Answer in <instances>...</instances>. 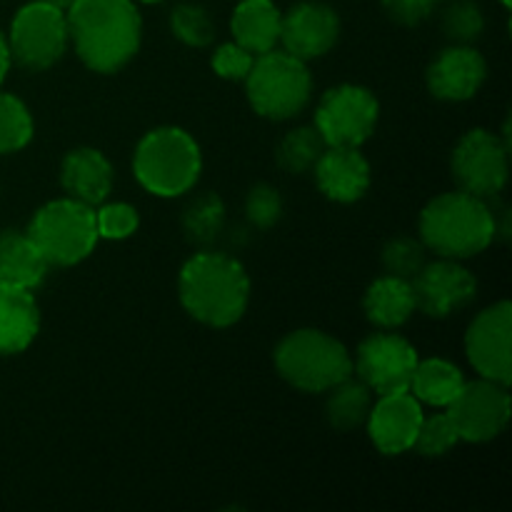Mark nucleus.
Returning <instances> with one entry per match:
<instances>
[{"label":"nucleus","instance_id":"nucleus-21","mask_svg":"<svg viewBox=\"0 0 512 512\" xmlns=\"http://www.w3.org/2000/svg\"><path fill=\"white\" fill-rule=\"evenodd\" d=\"M50 263L28 233L3 230L0 233V283L35 290L43 285Z\"/></svg>","mask_w":512,"mask_h":512},{"label":"nucleus","instance_id":"nucleus-31","mask_svg":"<svg viewBox=\"0 0 512 512\" xmlns=\"http://www.w3.org/2000/svg\"><path fill=\"white\" fill-rule=\"evenodd\" d=\"M440 28H443V35L453 45L475 43L485 30L483 10L473 0H455L443 10Z\"/></svg>","mask_w":512,"mask_h":512},{"label":"nucleus","instance_id":"nucleus-8","mask_svg":"<svg viewBox=\"0 0 512 512\" xmlns=\"http://www.w3.org/2000/svg\"><path fill=\"white\" fill-rule=\"evenodd\" d=\"M68 45V18L63 10L43 0L23 5L10 23V60L25 70L40 73V70L53 68L65 55Z\"/></svg>","mask_w":512,"mask_h":512},{"label":"nucleus","instance_id":"nucleus-2","mask_svg":"<svg viewBox=\"0 0 512 512\" xmlns=\"http://www.w3.org/2000/svg\"><path fill=\"white\" fill-rule=\"evenodd\" d=\"M178 293L190 318L210 328H230L248 310L250 278L235 258L205 250L183 265Z\"/></svg>","mask_w":512,"mask_h":512},{"label":"nucleus","instance_id":"nucleus-35","mask_svg":"<svg viewBox=\"0 0 512 512\" xmlns=\"http://www.w3.org/2000/svg\"><path fill=\"white\" fill-rule=\"evenodd\" d=\"M253 63H255V55L250 53V50H245L243 45L235 43V40L233 43L218 45V50L213 53V70L220 75V78L233 80V83L248 78Z\"/></svg>","mask_w":512,"mask_h":512},{"label":"nucleus","instance_id":"nucleus-6","mask_svg":"<svg viewBox=\"0 0 512 512\" xmlns=\"http://www.w3.org/2000/svg\"><path fill=\"white\" fill-rule=\"evenodd\" d=\"M243 83L255 113L268 120L295 118L313 95L308 63L275 48L255 55L253 68Z\"/></svg>","mask_w":512,"mask_h":512},{"label":"nucleus","instance_id":"nucleus-15","mask_svg":"<svg viewBox=\"0 0 512 512\" xmlns=\"http://www.w3.org/2000/svg\"><path fill=\"white\" fill-rule=\"evenodd\" d=\"M338 38L340 18L325 3L305 0V3L293 5L280 20V43H283L285 53L295 55L305 63L330 53Z\"/></svg>","mask_w":512,"mask_h":512},{"label":"nucleus","instance_id":"nucleus-23","mask_svg":"<svg viewBox=\"0 0 512 512\" xmlns=\"http://www.w3.org/2000/svg\"><path fill=\"white\" fill-rule=\"evenodd\" d=\"M363 310L365 318L373 325H378V328H400L418 310L413 285H410V280L395 278V275H383V278H378L365 290Z\"/></svg>","mask_w":512,"mask_h":512},{"label":"nucleus","instance_id":"nucleus-32","mask_svg":"<svg viewBox=\"0 0 512 512\" xmlns=\"http://www.w3.org/2000/svg\"><path fill=\"white\" fill-rule=\"evenodd\" d=\"M458 443L460 435L455 430L453 420H450L448 410H445V413H435L430 418L423 415V423H420L418 435H415L413 448L420 455H425V458H440V455L450 453Z\"/></svg>","mask_w":512,"mask_h":512},{"label":"nucleus","instance_id":"nucleus-29","mask_svg":"<svg viewBox=\"0 0 512 512\" xmlns=\"http://www.w3.org/2000/svg\"><path fill=\"white\" fill-rule=\"evenodd\" d=\"M170 30L180 43L205 48L215 40V23L208 10L198 3H180L170 13Z\"/></svg>","mask_w":512,"mask_h":512},{"label":"nucleus","instance_id":"nucleus-28","mask_svg":"<svg viewBox=\"0 0 512 512\" xmlns=\"http://www.w3.org/2000/svg\"><path fill=\"white\" fill-rule=\"evenodd\" d=\"M33 115L28 105L10 93H0V155L18 153L33 140Z\"/></svg>","mask_w":512,"mask_h":512},{"label":"nucleus","instance_id":"nucleus-36","mask_svg":"<svg viewBox=\"0 0 512 512\" xmlns=\"http://www.w3.org/2000/svg\"><path fill=\"white\" fill-rule=\"evenodd\" d=\"M390 20L400 25H418L435 10L440 0H380Z\"/></svg>","mask_w":512,"mask_h":512},{"label":"nucleus","instance_id":"nucleus-40","mask_svg":"<svg viewBox=\"0 0 512 512\" xmlns=\"http://www.w3.org/2000/svg\"><path fill=\"white\" fill-rule=\"evenodd\" d=\"M140 3H160V0H140Z\"/></svg>","mask_w":512,"mask_h":512},{"label":"nucleus","instance_id":"nucleus-1","mask_svg":"<svg viewBox=\"0 0 512 512\" xmlns=\"http://www.w3.org/2000/svg\"><path fill=\"white\" fill-rule=\"evenodd\" d=\"M65 18L75 53L93 73H118L138 53L143 20L133 0H78Z\"/></svg>","mask_w":512,"mask_h":512},{"label":"nucleus","instance_id":"nucleus-24","mask_svg":"<svg viewBox=\"0 0 512 512\" xmlns=\"http://www.w3.org/2000/svg\"><path fill=\"white\" fill-rule=\"evenodd\" d=\"M465 378L458 365L443 358L418 360L410 383V393L418 398L420 405H433V408H448L455 395L463 390Z\"/></svg>","mask_w":512,"mask_h":512},{"label":"nucleus","instance_id":"nucleus-25","mask_svg":"<svg viewBox=\"0 0 512 512\" xmlns=\"http://www.w3.org/2000/svg\"><path fill=\"white\" fill-rule=\"evenodd\" d=\"M328 403H325V418L333 425L335 430H348L360 428L368 420L370 408H373V393L365 383L360 380L345 378L335 388L328 390Z\"/></svg>","mask_w":512,"mask_h":512},{"label":"nucleus","instance_id":"nucleus-22","mask_svg":"<svg viewBox=\"0 0 512 512\" xmlns=\"http://www.w3.org/2000/svg\"><path fill=\"white\" fill-rule=\"evenodd\" d=\"M280 20L283 13L273 0H243L233 10L230 30L235 43L253 55H263L280 43Z\"/></svg>","mask_w":512,"mask_h":512},{"label":"nucleus","instance_id":"nucleus-7","mask_svg":"<svg viewBox=\"0 0 512 512\" xmlns=\"http://www.w3.org/2000/svg\"><path fill=\"white\" fill-rule=\"evenodd\" d=\"M43 258L50 265H78L88 258L98 245V225L95 210L73 198H60L45 203L30 220L28 230Z\"/></svg>","mask_w":512,"mask_h":512},{"label":"nucleus","instance_id":"nucleus-14","mask_svg":"<svg viewBox=\"0 0 512 512\" xmlns=\"http://www.w3.org/2000/svg\"><path fill=\"white\" fill-rule=\"evenodd\" d=\"M415 293V305L430 318H448L455 310L465 308L475 300L478 280L460 260L440 258L425 263L420 273L410 280Z\"/></svg>","mask_w":512,"mask_h":512},{"label":"nucleus","instance_id":"nucleus-9","mask_svg":"<svg viewBox=\"0 0 512 512\" xmlns=\"http://www.w3.org/2000/svg\"><path fill=\"white\" fill-rule=\"evenodd\" d=\"M378 118V98L363 85L345 83L330 88L320 98L318 110H315V128L320 130L328 145L360 148L375 133Z\"/></svg>","mask_w":512,"mask_h":512},{"label":"nucleus","instance_id":"nucleus-34","mask_svg":"<svg viewBox=\"0 0 512 512\" xmlns=\"http://www.w3.org/2000/svg\"><path fill=\"white\" fill-rule=\"evenodd\" d=\"M245 215L260 230H268L283 218V198L273 185H255L245 195Z\"/></svg>","mask_w":512,"mask_h":512},{"label":"nucleus","instance_id":"nucleus-11","mask_svg":"<svg viewBox=\"0 0 512 512\" xmlns=\"http://www.w3.org/2000/svg\"><path fill=\"white\" fill-rule=\"evenodd\" d=\"M418 350L398 333H373L360 343L353 370L360 383H365L373 395H393L410 390Z\"/></svg>","mask_w":512,"mask_h":512},{"label":"nucleus","instance_id":"nucleus-12","mask_svg":"<svg viewBox=\"0 0 512 512\" xmlns=\"http://www.w3.org/2000/svg\"><path fill=\"white\" fill-rule=\"evenodd\" d=\"M448 415L465 443H490L505 430L510 420L508 385L480 378L465 380L463 390L448 405Z\"/></svg>","mask_w":512,"mask_h":512},{"label":"nucleus","instance_id":"nucleus-18","mask_svg":"<svg viewBox=\"0 0 512 512\" xmlns=\"http://www.w3.org/2000/svg\"><path fill=\"white\" fill-rule=\"evenodd\" d=\"M313 173L320 193L333 203H358L370 188V165L360 148L328 145Z\"/></svg>","mask_w":512,"mask_h":512},{"label":"nucleus","instance_id":"nucleus-26","mask_svg":"<svg viewBox=\"0 0 512 512\" xmlns=\"http://www.w3.org/2000/svg\"><path fill=\"white\" fill-rule=\"evenodd\" d=\"M328 143L323 140L320 130L315 125H303V128H295L280 140L278 160L280 168L290 175H305L315 168V163L320 160V155L325 153Z\"/></svg>","mask_w":512,"mask_h":512},{"label":"nucleus","instance_id":"nucleus-10","mask_svg":"<svg viewBox=\"0 0 512 512\" xmlns=\"http://www.w3.org/2000/svg\"><path fill=\"white\" fill-rule=\"evenodd\" d=\"M450 170L463 193L483 200L495 198L508 185V143L490 130H468L455 145Z\"/></svg>","mask_w":512,"mask_h":512},{"label":"nucleus","instance_id":"nucleus-38","mask_svg":"<svg viewBox=\"0 0 512 512\" xmlns=\"http://www.w3.org/2000/svg\"><path fill=\"white\" fill-rule=\"evenodd\" d=\"M43 3H48V5H53V8H58V10H63V13H68V10L73 8V5L78 3V0H43Z\"/></svg>","mask_w":512,"mask_h":512},{"label":"nucleus","instance_id":"nucleus-13","mask_svg":"<svg viewBox=\"0 0 512 512\" xmlns=\"http://www.w3.org/2000/svg\"><path fill=\"white\" fill-rule=\"evenodd\" d=\"M465 353L480 378L510 385L512 380V305L508 300L485 308L465 333Z\"/></svg>","mask_w":512,"mask_h":512},{"label":"nucleus","instance_id":"nucleus-17","mask_svg":"<svg viewBox=\"0 0 512 512\" xmlns=\"http://www.w3.org/2000/svg\"><path fill=\"white\" fill-rule=\"evenodd\" d=\"M368 433L375 448L383 455H403L413 450L415 435L423 423V405L410 390L393 395H380L370 408Z\"/></svg>","mask_w":512,"mask_h":512},{"label":"nucleus","instance_id":"nucleus-19","mask_svg":"<svg viewBox=\"0 0 512 512\" xmlns=\"http://www.w3.org/2000/svg\"><path fill=\"white\" fill-rule=\"evenodd\" d=\"M60 183L68 198L98 208L113 190V165L98 148H73L60 163Z\"/></svg>","mask_w":512,"mask_h":512},{"label":"nucleus","instance_id":"nucleus-4","mask_svg":"<svg viewBox=\"0 0 512 512\" xmlns=\"http://www.w3.org/2000/svg\"><path fill=\"white\" fill-rule=\"evenodd\" d=\"M203 155L193 135L175 125H163L140 138L133 153V173L148 193L180 198L198 183Z\"/></svg>","mask_w":512,"mask_h":512},{"label":"nucleus","instance_id":"nucleus-39","mask_svg":"<svg viewBox=\"0 0 512 512\" xmlns=\"http://www.w3.org/2000/svg\"><path fill=\"white\" fill-rule=\"evenodd\" d=\"M500 3H503L505 8H510V5H512V0H500Z\"/></svg>","mask_w":512,"mask_h":512},{"label":"nucleus","instance_id":"nucleus-16","mask_svg":"<svg viewBox=\"0 0 512 512\" xmlns=\"http://www.w3.org/2000/svg\"><path fill=\"white\" fill-rule=\"evenodd\" d=\"M488 65L473 45H450L428 65L425 83L433 98L445 103H465L483 88Z\"/></svg>","mask_w":512,"mask_h":512},{"label":"nucleus","instance_id":"nucleus-33","mask_svg":"<svg viewBox=\"0 0 512 512\" xmlns=\"http://www.w3.org/2000/svg\"><path fill=\"white\" fill-rule=\"evenodd\" d=\"M95 225H98L100 238L125 240L138 233L140 215L128 203H100V208L95 210Z\"/></svg>","mask_w":512,"mask_h":512},{"label":"nucleus","instance_id":"nucleus-3","mask_svg":"<svg viewBox=\"0 0 512 512\" xmlns=\"http://www.w3.org/2000/svg\"><path fill=\"white\" fill-rule=\"evenodd\" d=\"M420 240L438 258L465 260L495 240V215L488 200L455 190L430 200L420 213Z\"/></svg>","mask_w":512,"mask_h":512},{"label":"nucleus","instance_id":"nucleus-20","mask_svg":"<svg viewBox=\"0 0 512 512\" xmlns=\"http://www.w3.org/2000/svg\"><path fill=\"white\" fill-rule=\"evenodd\" d=\"M40 330V308L33 290L0 283V355H18Z\"/></svg>","mask_w":512,"mask_h":512},{"label":"nucleus","instance_id":"nucleus-37","mask_svg":"<svg viewBox=\"0 0 512 512\" xmlns=\"http://www.w3.org/2000/svg\"><path fill=\"white\" fill-rule=\"evenodd\" d=\"M10 63H13V60H10L8 38H5V35L0 33V85H3L5 75H8V70H10Z\"/></svg>","mask_w":512,"mask_h":512},{"label":"nucleus","instance_id":"nucleus-27","mask_svg":"<svg viewBox=\"0 0 512 512\" xmlns=\"http://www.w3.org/2000/svg\"><path fill=\"white\" fill-rule=\"evenodd\" d=\"M225 225V205L220 195L203 193L185 208L183 233L190 243L208 245L220 235Z\"/></svg>","mask_w":512,"mask_h":512},{"label":"nucleus","instance_id":"nucleus-30","mask_svg":"<svg viewBox=\"0 0 512 512\" xmlns=\"http://www.w3.org/2000/svg\"><path fill=\"white\" fill-rule=\"evenodd\" d=\"M383 268L385 275H395V278L413 280L420 273L425 263H428V248L420 238H408L400 235L385 243L383 248Z\"/></svg>","mask_w":512,"mask_h":512},{"label":"nucleus","instance_id":"nucleus-5","mask_svg":"<svg viewBox=\"0 0 512 512\" xmlns=\"http://www.w3.org/2000/svg\"><path fill=\"white\" fill-rule=\"evenodd\" d=\"M275 368L280 378L303 393H328L353 375L348 348L333 335L315 328L285 335L275 348Z\"/></svg>","mask_w":512,"mask_h":512}]
</instances>
